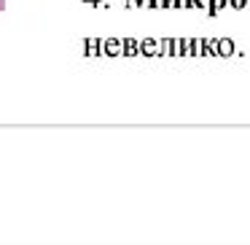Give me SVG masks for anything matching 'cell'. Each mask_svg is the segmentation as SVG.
I'll return each instance as SVG.
<instances>
[{"mask_svg": "<svg viewBox=\"0 0 250 245\" xmlns=\"http://www.w3.org/2000/svg\"><path fill=\"white\" fill-rule=\"evenodd\" d=\"M188 6H194V8H210V0H188Z\"/></svg>", "mask_w": 250, "mask_h": 245, "instance_id": "5", "label": "cell"}, {"mask_svg": "<svg viewBox=\"0 0 250 245\" xmlns=\"http://www.w3.org/2000/svg\"><path fill=\"white\" fill-rule=\"evenodd\" d=\"M3 8H6V0H0V11H3Z\"/></svg>", "mask_w": 250, "mask_h": 245, "instance_id": "6", "label": "cell"}, {"mask_svg": "<svg viewBox=\"0 0 250 245\" xmlns=\"http://www.w3.org/2000/svg\"><path fill=\"white\" fill-rule=\"evenodd\" d=\"M205 49H207V41H194V44H191V54H205Z\"/></svg>", "mask_w": 250, "mask_h": 245, "instance_id": "2", "label": "cell"}, {"mask_svg": "<svg viewBox=\"0 0 250 245\" xmlns=\"http://www.w3.org/2000/svg\"><path fill=\"white\" fill-rule=\"evenodd\" d=\"M237 54V46L231 38H218V57H231Z\"/></svg>", "mask_w": 250, "mask_h": 245, "instance_id": "1", "label": "cell"}, {"mask_svg": "<svg viewBox=\"0 0 250 245\" xmlns=\"http://www.w3.org/2000/svg\"><path fill=\"white\" fill-rule=\"evenodd\" d=\"M226 6H229V0H210V14H215V11H223Z\"/></svg>", "mask_w": 250, "mask_h": 245, "instance_id": "3", "label": "cell"}, {"mask_svg": "<svg viewBox=\"0 0 250 245\" xmlns=\"http://www.w3.org/2000/svg\"><path fill=\"white\" fill-rule=\"evenodd\" d=\"M229 6H231L234 11H245V8L250 6V0H229Z\"/></svg>", "mask_w": 250, "mask_h": 245, "instance_id": "4", "label": "cell"}]
</instances>
